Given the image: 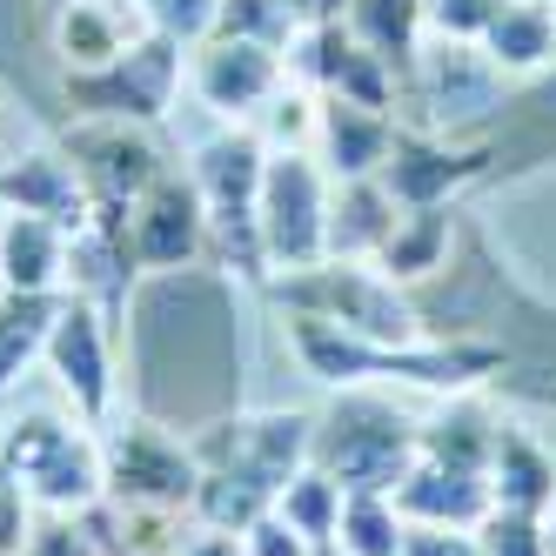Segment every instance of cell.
I'll list each match as a JSON object with an SVG mask.
<instances>
[{
    "label": "cell",
    "mask_w": 556,
    "mask_h": 556,
    "mask_svg": "<svg viewBox=\"0 0 556 556\" xmlns=\"http://www.w3.org/2000/svg\"><path fill=\"white\" fill-rule=\"evenodd\" d=\"M242 556H315V543L289 523L282 509H262L255 523L242 530Z\"/></svg>",
    "instance_id": "obj_34"
},
{
    "label": "cell",
    "mask_w": 556,
    "mask_h": 556,
    "mask_svg": "<svg viewBox=\"0 0 556 556\" xmlns=\"http://www.w3.org/2000/svg\"><path fill=\"white\" fill-rule=\"evenodd\" d=\"M188 88L208 114H222L228 128H249L255 114L289 88V54L242 41V34H208L202 48H188Z\"/></svg>",
    "instance_id": "obj_13"
},
{
    "label": "cell",
    "mask_w": 556,
    "mask_h": 556,
    "mask_svg": "<svg viewBox=\"0 0 556 556\" xmlns=\"http://www.w3.org/2000/svg\"><path fill=\"white\" fill-rule=\"evenodd\" d=\"M101 476H108V496L128 503V509H188L194 503V483H202V463L181 443L175 429L135 416L128 429L108 435L101 450Z\"/></svg>",
    "instance_id": "obj_11"
},
{
    "label": "cell",
    "mask_w": 556,
    "mask_h": 556,
    "mask_svg": "<svg viewBox=\"0 0 556 556\" xmlns=\"http://www.w3.org/2000/svg\"><path fill=\"white\" fill-rule=\"evenodd\" d=\"M329 168L315 162L308 148H282L268 154V175H262V255H268V282L275 275H295L329 262Z\"/></svg>",
    "instance_id": "obj_6"
},
{
    "label": "cell",
    "mask_w": 556,
    "mask_h": 556,
    "mask_svg": "<svg viewBox=\"0 0 556 556\" xmlns=\"http://www.w3.org/2000/svg\"><path fill=\"white\" fill-rule=\"evenodd\" d=\"M315 556H342V549H336V543H323V549H315Z\"/></svg>",
    "instance_id": "obj_38"
},
{
    "label": "cell",
    "mask_w": 556,
    "mask_h": 556,
    "mask_svg": "<svg viewBox=\"0 0 556 556\" xmlns=\"http://www.w3.org/2000/svg\"><path fill=\"white\" fill-rule=\"evenodd\" d=\"M435 41H483V27L496 21L503 0H422Z\"/></svg>",
    "instance_id": "obj_33"
},
{
    "label": "cell",
    "mask_w": 556,
    "mask_h": 556,
    "mask_svg": "<svg viewBox=\"0 0 556 556\" xmlns=\"http://www.w3.org/2000/svg\"><path fill=\"white\" fill-rule=\"evenodd\" d=\"M262 175H268V148L255 128H222L194 148L188 181L202 194L208 215V249L215 268L242 275V282H268V255H262Z\"/></svg>",
    "instance_id": "obj_2"
},
{
    "label": "cell",
    "mask_w": 556,
    "mask_h": 556,
    "mask_svg": "<svg viewBox=\"0 0 556 556\" xmlns=\"http://www.w3.org/2000/svg\"><path fill=\"white\" fill-rule=\"evenodd\" d=\"M308 429H315V416H302V409H262V416L235 409V416H222L208 429H194L188 450L215 476H242V483L282 496L289 476L308 469Z\"/></svg>",
    "instance_id": "obj_10"
},
{
    "label": "cell",
    "mask_w": 556,
    "mask_h": 556,
    "mask_svg": "<svg viewBox=\"0 0 556 556\" xmlns=\"http://www.w3.org/2000/svg\"><path fill=\"white\" fill-rule=\"evenodd\" d=\"M175 556H242V536H228V530H202V536H181Z\"/></svg>",
    "instance_id": "obj_36"
},
{
    "label": "cell",
    "mask_w": 556,
    "mask_h": 556,
    "mask_svg": "<svg viewBox=\"0 0 556 556\" xmlns=\"http://www.w3.org/2000/svg\"><path fill=\"white\" fill-rule=\"evenodd\" d=\"M476 48H483L503 74H536V67H549L556 61V0H503Z\"/></svg>",
    "instance_id": "obj_24"
},
{
    "label": "cell",
    "mask_w": 556,
    "mask_h": 556,
    "mask_svg": "<svg viewBox=\"0 0 556 556\" xmlns=\"http://www.w3.org/2000/svg\"><path fill=\"white\" fill-rule=\"evenodd\" d=\"M0 483H14L27 503L41 509H94L108 496V476H101V450L81 416H54V409H34L14 416L0 429Z\"/></svg>",
    "instance_id": "obj_4"
},
{
    "label": "cell",
    "mask_w": 556,
    "mask_h": 556,
    "mask_svg": "<svg viewBox=\"0 0 556 556\" xmlns=\"http://www.w3.org/2000/svg\"><path fill=\"white\" fill-rule=\"evenodd\" d=\"M148 34L154 27L141 14V0H61L54 8V54L67 61V74L122 61Z\"/></svg>",
    "instance_id": "obj_16"
},
{
    "label": "cell",
    "mask_w": 556,
    "mask_h": 556,
    "mask_svg": "<svg viewBox=\"0 0 556 556\" xmlns=\"http://www.w3.org/2000/svg\"><path fill=\"white\" fill-rule=\"evenodd\" d=\"M450 242H456L450 208H395V228H389V242L376 249V268L389 275L395 289L416 295L429 275L450 268Z\"/></svg>",
    "instance_id": "obj_22"
},
{
    "label": "cell",
    "mask_w": 556,
    "mask_h": 556,
    "mask_svg": "<svg viewBox=\"0 0 556 556\" xmlns=\"http://www.w3.org/2000/svg\"><path fill=\"white\" fill-rule=\"evenodd\" d=\"M416 435H422V422H409L389 395L342 389L308 429V463L342 490H389L395 496V483L416 463Z\"/></svg>",
    "instance_id": "obj_3"
},
{
    "label": "cell",
    "mask_w": 556,
    "mask_h": 556,
    "mask_svg": "<svg viewBox=\"0 0 556 556\" xmlns=\"http://www.w3.org/2000/svg\"><path fill=\"white\" fill-rule=\"evenodd\" d=\"M395 503H403L409 523H450V530H476V523H483V516L496 509L483 469H463V463L422 456V450H416L409 476L395 483Z\"/></svg>",
    "instance_id": "obj_17"
},
{
    "label": "cell",
    "mask_w": 556,
    "mask_h": 556,
    "mask_svg": "<svg viewBox=\"0 0 556 556\" xmlns=\"http://www.w3.org/2000/svg\"><path fill=\"white\" fill-rule=\"evenodd\" d=\"M61 154L88 188V222H108V228H122V215L168 175L162 141L141 122H74Z\"/></svg>",
    "instance_id": "obj_7"
},
{
    "label": "cell",
    "mask_w": 556,
    "mask_h": 556,
    "mask_svg": "<svg viewBox=\"0 0 556 556\" xmlns=\"http://www.w3.org/2000/svg\"><path fill=\"white\" fill-rule=\"evenodd\" d=\"M48 376L61 382V395L74 403L88 429L108 422L114 409V389H122V369H114V315L81 302V295H61V315L48 329Z\"/></svg>",
    "instance_id": "obj_12"
},
{
    "label": "cell",
    "mask_w": 556,
    "mask_h": 556,
    "mask_svg": "<svg viewBox=\"0 0 556 556\" xmlns=\"http://www.w3.org/2000/svg\"><path fill=\"white\" fill-rule=\"evenodd\" d=\"M409 536V516L389 490H342V516H336V549L342 556H395Z\"/></svg>",
    "instance_id": "obj_27"
},
{
    "label": "cell",
    "mask_w": 556,
    "mask_h": 556,
    "mask_svg": "<svg viewBox=\"0 0 556 556\" xmlns=\"http://www.w3.org/2000/svg\"><path fill=\"white\" fill-rule=\"evenodd\" d=\"M389 228H395V194L376 175L336 181V194H329V262H376Z\"/></svg>",
    "instance_id": "obj_23"
},
{
    "label": "cell",
    "mask_w": 556,
    "mask_h": 556,
    "mask_svg": "<svg viewBox=\"0 0 556 556\" xmlns=\"http://www.w3.org/2000/svg\"><path fill=\"white\" fill-rule=\"evenodd\" d=\"M275 302L289 315H315V323H336V329L369 336V342H416L422 336L409 289H395L376 262H315L295 275H275Z\"/></svg>",
    "instance_id": "obj_5"
},
{
    "label": "cell",
    "mask_w": 556,
    "mask_h": 556,
    "mask_svg": "<svg viewBox=\"0 0 556 556\" xmlns=\"http://www.w3.org/2000/svg\"><path fill=\"white\" fill-rule=\"evenodd\" d=\"M476 549H483V556H549L543 516H530V509H490L483 523H476Z\"/></svg>",
    "instance_id": "obj_31"
},
{
    "label": "cell",
    "mask_w": 556,
    "mask_h": 556,
    "mask_svg": "<svg viewBox=\"0 0 556 556\" xmlns=\"http://www.w3.org/2000/svg\"><path fill=\"white\" fill-rule=\"evenodd\" d=\"M74 228L48 215H0V289L14 295H67Z\"/></svg>",
    "instance_id": "obj_20"
},
{
    "label": "cell",
    "mask_w": 556,
    "mask_h": 556,
    "mask_svg": "<svg viewBox=\"0 0 556 556\" xmlns=\"http://www.w3.org/2000/svg\"><path fill=\"white\" fill-rule=\"evenodd\" d=\"M181 54L168 34H148V41H135L122 61H108V67H81V74H67V108H74V122H141L154 128L168 114L175 88H181Z\"/></svg>",
    "instance_id": "obj_9"
},
{
    "label": "cell",
    "mask_w": 556,
    "mask_h": 556,
    "mask_svg": "<svg viewBox=\"0 0 556 556\" xmlns=\"http://www.w3.org/2000/svg\"><path fill=\"white\" fill-rule=\"evenodd\" d=\"M490 496H496V509H530V516H549L556 509V456L536 443L530 429L496 422V443H490Z\"/></svg>",
    "instance_id": "obj_21"
},
{
    "label": "cell",
    "mask_w": 556,
    "mask_h": 556,
    "mask_svg": "<svg viewBox=\"0 0 556 556\" xmlns=\"http://www.w3.org/2000/svg\"><path fill=\"white\" fill-rule=\"evenodd\" d=\"M215 34H242V41H262V48H282L295 41V14H289V0H222V27Z\"/></svg>",
    "instance_id": "obj_30"
},
{
    "label": "cell",
    "mask_w": 556,
    "mask_h": 556,
    "mask_svg": "<svg viewBox=\"0 0 556 556\" xmlns=\"http://www.w3.org/2000/svg\"><path fill=\"white\" fill-rule=\"evenodd\" d=\"M503 81L509 74L476 48V41H435L403 67V101L416 108L422 135H463L469 122L503 114Z\"/></svg>",
    "instance_id": "obj_8"
},
{
    "label": "cell",
    "mask_w": 556,
    "mask_h": 556,
    "mask_svg": "<svg viewBox=\"0 0 556 556\" xmlns=\"http://www.w3.org/2000/svg\"><path fill=\"white\" fill-rule=\"evenodd\" d=\"M275 509H282V516H289V523H295L315 549H323V543L336 536V516H342V483H329V476L308 463V469H295L289 483H282Z\"/></svg>",
    "instance_id": "obj_29"
},
{
    "label": "cell",
    "mask_w": 556,
    "mask_h": 556,
    "mask_svg": "<svg viewBox=\"0 0 556 556\" xmlns=\"http://www.w3.org/2000/svg\"><path fill=\"white\" fill-rule=\"evenodd\" d=\"M0 215H48L61 228L88 222V188L61 148H27L0 162Z\"/></svg>",
    "instance_id": "obj_18"
},
{
    "label": "cell",
    "mask_w": 556,
    "mask_h": 556,
    "mask_svg": "<svg viewBox=\"0 0 556 556\" xmlns=\"http://www.w3.org/2000/svg\"><path fill=\"white\" fill-rule=\"evenodd\" d=\"M141 14L154 34H168L175 48H202L222 27V0H141Z\"/></svg>",
    "instance_id": "obj_32"
},
{
    "label": "cell",
    "mask_w": 556,
    "mask_h": 556,
    "mask_svg": "<svg viewBox=\"0 0 556 556\" xmlns=\"http://www.w3.org/2000/svg\"><path fill=\"white\" fill-rule=\"evenodd\" d=\"M490 443H496V422L476 409V403H456L443 416H429L416 450L422 456H443V463H463V469H483L490 476Z\"/></svg>",
    "instance_id": "obj_28"
},
{
    "label": "cell",
    "mask_w": 556,
    "mask_h": 556,
    "mask_svg": "<svg viewBox=\"0 0 556 556\" xmlns=\"http://www.w3.org/2000/svg\"><path fill=\"white\" fill-rule=\"evenodd\" d=\"M395 148V114L389 108H363V101H329L323 94V114H315V162H329V181H363V175H382Z\"/></svg>",
    "instance_id": "obj_19"
},
{
    "label": "cell",
    "mask_w": 556,
    "mask_h": 556,
    "mask_svg": "<svg viewBox=\"0 0 556 556\" xmlns=\"http://www.w3.org/2000/svg\"><path fill=\"white\" fill-rule=\"evenodd\" d=\"M342 27H349L376 61H389L395 81H403V67L422 54L429 8H422V0H349V8H342Z\"/></svg>",
    "instance_id": "obj_25"
},
{
    "label": "cell",
    "mask_w": 556,
    "mask_h": 556,
    "mask_svg": "<svg viewBox=\"0 0 556 556\" xmlns=\"http://www.w3.org/2000/svg\"><path fill=\"white\" fill-rule=\"evenodd\" d=\"M122 323H128L135 416L194 435L242 409V342H235V295L222 268L202 262L141 275Z\"/></svg>",
    "instance_id": "obj_1"
},
{
    "label": "cell",
    "mask_w": 556,
    "mask_h": 556,
    "mask_svg": "<svg viewBox=\"0 0 556 556\" xmlns=\"http://www.w3.org/2000/svg\"><path fill=\"white\" fill-rule=\"evenodd\" d=\"M54 315H61V295H14V289H0V403H8V389L48 355Z\"/></svg>",
    "instance_id": "obj_26"
},
{
    "label": "cell",
    "mask_w": 556,
    "mask_h": 556,
    "mask_svg": "<svg viewBox=\"0 0 556 556\" xmlns=\"http://www.w3.org/2000/svg\"><path fill=\"white\" fill-rule=\"evenodd\" d=\"M395 556H483L476 549V530H450V523H409L403 549Z\"/></svg>",
    "instance_id": "obj_35"
},
{
    "label": "cell",
    "mask_w": 556,
    "mask_h": 556,
    "mask_svg": "<svg viewBox=\"0 0 556 556\" xmlns=\"http://www.w3.org/2000/svg\"><path fill=\"white\" fill-rule=\"evenodd\" d=\"M122 235H128V255L141 275H168V268H202L215 249H208V215H202V194H194L188 175H162L141 202L122 215Z\"/></svg>",
    "instance_id": "obj_14"
},
{
    "label": "cell",
    "mask_w": 556,
    "mask_h": 556,
    "mask_svg": "<svg viewBox=\"0 0 556 556\" xmlns=\"http://www.w3.org/2000/svg\"><path fill=\"white\" fill-rule=\"evenodd\" d=\"M543 536H549V556H556V509L543 516Z\"/></svg>",
    "instance_id": "obj_37"
},
{
    "label": "cell",
    "mask_w": 556,
    "mask_h": 556,
    "mask_svg": "<svg viewBox=\"0 0 556 556\" xmlns=\"http://www.w3.org/2000/svg\"><path fill=\"white\" fill-rule=\"evenodd\" d=\"M469 175H476L469 148H450L443 135H422V128H395V148L376 181L395 194V208H450V194Z\"/></svg>",
    "instance_id": "obj_15"
}]
</instances>
